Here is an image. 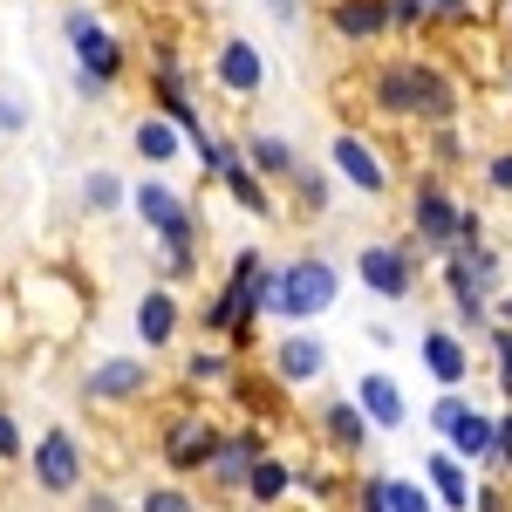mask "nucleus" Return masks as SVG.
I'll return each mask as SVG.
<instances>
[{"mask_svg": "<svg viewBox=\"0 0 512 512\" xmlns=\"http://www.w3.org/2000/svg\"><path fill=\"white\" fill-rule=\"evenodd\" d=\"M274 308V267L260 260V246H239L226 280H219V294L198 308V335H212V342H253V321Z\"/></svg>", "mask_w": 512, "mask_h": 512, "instance_id": "obj_1", "label": "nucleus"}, {"mask_svg": "<svg viewBox=\"0 0 512 512\" xmlns=\"http://www.w3.org/2000/svg\"><path fill=\"white\" fill-rule=\"evenodd\" d=\"M410 246L417 253H458L465 246V198L444 185V171H417L410 178Z\"/></svg>", "mask_w": 512, "mask_h": 512, "instance_id": "obj_2", "label": "nucleus"}, {"mask_svg": "<svg viewBox=\"0 0 512 512\" xmlns=\"http://www.w3.org/2000/svg\"><path fill=\"white\" fill-rule=\"evenodd\" d=\"M335 301H342V267H335V260L301 253V260L274 267V308H267V315H280V321H315V315H328Z\"/></svg>", "mask_w": 512, "mask_h": 512, "instance_id": "obj_3", "label": "nucleus"}, {"mask_svg": "<svg viewBox=\"0 0 512 512\" xmlns=\"http://www.w3.org/2000/svg\"><path fill=\"white\" fill-rule=\"evenodd\" d=\"M431 431L444 437V451H451L458 465H492L499 417H485L465 390H451V396H437V403H431Z\"/></svg>", "mask_w": 512, "mask_h": 512, "instance_id": "obj_4", "label": "nucleus"}, {"mask_svg": "<svg viewBox=\"0 0 512 512\" xmlns=\"http://www.w3.org/2000/svg\"><path fill=\"white\" fill-rule=\"evenodd\" d=\"M130 212L158 233V253H198V205L185 192L144 178V185H130Z\"/></svg>", "mask_w": 512, "mask_h": 512, "instance_id": "obj_5", "label": "nucleus"}, {"mask_svg": "<svg viewBox=\"0 0 512 512\" xmlns=\"http://www.w3.org/2000/svg\"><path fill=\"white\" fill-rule=\"evenodd\" d=\"M28 465H35V485L48 499H69V492H82V478H89V451H82V437L69 424H48L35 437V451H28Z\"/></svg>", "mask_w": 512, "mask_h": 512, "instance_id": "obj_6", "label": "nucleus"}, {"mask_svg": "<svg viewBox=\"0 0 512 512\" xmlns=\"http://www.w3.org/2000/svg\"><path fill=\"white\" fill-rule=\"evenodd\" d=\"M219 424L205 417V410H171L164 417V431H158V458H164V472H178V478H192L212 465V451H219Z\"/></svg>", "mask_w": 512, "mask_h": 512, "instance_id": "obj_7", "label": "nucleus"}, {"mask_svg": "<svg viewBox=\"0 0 512 512\" xmlns=\"http://www.w3.org/2000/svg\"><path fill=\"white\" fill-rule=\"evenodd\" d=\"M62 35H69V48H76V76L117 89V76H123V41L110 35L89 7H62Z\"/></svg>", "mask_w": 512, "mask_h": 512, "instance_id": "obj_8", "label": "nucleus"}, {"mask_svg": "<svg viewBox=\"0 0 512 512\" xmlns=\"http://www.w3.org/2000/svg\"><path fill=\"white\" fill-rule=\"evenodd\" d=\"M355 274H362L369 294H383V301H410L417 280H424V267H417V246H403V239H369V246L355 253Z\"/></svg>", "mask_w": 512, "mask_h": 512, "instance_id": "obj_9", "label": "nucleus"}, {"mask_svg": "<svg viewBox=\"0 0 512 512\" xmlns=\"http://www.w3.org/2000/svg\"><path fill=\"white\" fill-rule=\"evenodd\" d=\"M212 82H219L233 103H253V96L267 89V55H260L246 35H226L219 48H212Z\"/></svg>", "mask_w": 512, "mask_h": 512, "instance_id": "obj_10", "label": "nucleus"}, {"mask_svg": "<svg viewBox=\"0 0 512 512\" xmlns=\"http://www.w3.org/2000/svg\"><path fill=\"white\" fill-rule=\"evenodd\" d=\"M89 403H144L151 396V362L144 355H103L89 376H82Z\"/></svg>", "mask_w": 512, "mask_h": 512, "instance_id": "obj_11", "label": "nucleus"}, {"mask_svg": "<svg viewBox=\"0 0 512 512\" xmlns=\"http://www.w3.org/2000/svg\"><path fill=\"white\" fill-rule=\"evenodd\" d=\"M328 158H335V178H349L362 198H383V192H390V164H383V151H376L362 130H335Z\"/></svg>", "mask_w": 512, "mask_h": 512, "instance_id": "obj_12", "label": "nucleus"}, {"mask_svg": "<svg viewBox=\"0 0 512 512\" xmlns=\"http://www.w3.org/2000/svg\"><path fill=\"white\" fill-rule=\"evenodd\" d=\"M267 451H274V444H267V431H260V424H239V431H226V437H219V451H212L205 478H212L219 492H233V499H239L246 472H253V465H260Z\"/></svg>", "mask_w": 512, "mask_h": 512, "instance_id": "obj_13", "label": "nucleus"}, {"mask_svg": "<svg viewBox=\"0 0 512 512\" xmlns=\"http://www.w3.org/2000/svg\"><path fill=\"white\" fill-rule=\"evenodd\" d=\"M267 362H274V383H287V390H315L321 376H328V342L308 335V328H294V335L274 342Z\"/></svg>", "mask_w": 512, "mask_h": 512, "instance_id": "obj_14", "label": "nucleus"}, {"mask_svg": "<svg viewBox=\"0 0 512 512\" xmlns=\"http://www.w3.org/2000/svg\"><path fill=\"white\" fill-rule=\"evenodd\" d=\"M349 403L369 417V431H403L410 424V403H403V383L390 369H362V383L349 390Z\"/></svg>", "mask_w": 512, "mask_h": 512, "instance_id": "obj_15", "label": "nucleus"}, {"mask_svg": "<svg viewBox=\"0 0 512 512\" xmlns=\"http://www.w3.org/2000/svg\"><path fill=\"white\" fill-rule=\"evenodd\" d=\"M417 355H424V369H431V383H437L444 396L465 390V376H472V349H465L451 328H437V321H431V328L417 335Z\"/></svg>", "mask_w": 512, "mask_h": 512, "instance_id": "obj_16", "label": "nucleus"}, {"mask_svg": "<svg viewBox=\"0 0 512 512\" xmlns=\"http://www.w3.org/2000/svg\"><path fill=\"white\" fill-rule=\"evenodd\" d=\"M130 328H137L144 355H151V349H171V342H178V328H185L178 294H171V287H144V294H137V321H130Z\"/></svg>", "mask_w": 512, "mask_h": 512, "instance_id": "obj_17", "label": "nucleus"}, {"mask_svg": "<svg viewBox=\"0 0 512 512\" xmlns=\"http://www.w3.org/2000/svg\"><path fill=\"white\" fill-rule=\"evenodd\" d=\"M328 28L349 48H369V41L390 35V7L383 0H328Z\"/></svg>", "mask_w": 512, "mask_h": 512, "instance_id": "obj_18", "label": "nucleus"}, {"mask_svg": "<svg viewBox=\"0 0 512 512\" xmlns=\"http://www.w3.org/2000/svg\"><path fill=\"white\" fill-rule=\"evenodd\" d=\"M410 82H417V55H390V62H376V69H369V103H376L383 117L410 123Z\"/></svg>", "mask_w": 512, "mask_h": 512, "instance_id": "obj_19", "label": "nucleus"}, {"mask_svg": "<svg viewBox=\"0 0 512 512\" xmlns=\"http://www.w3.org/2000/svg\"><path fill=\"white\" fill-rule=\"evenodd\" d=\"M130 151H137L144 164H178V158H185V130L164 123L158 110H144V117L130 123Z\"/></svg>", "mask_w": 512, "mask_h": 512, "instance_id": "obj_20", "label": "nucleus"}, {"mask_svg": "<svg viewBox=\"0 0 512 512\" xmlns=\"http://www.w3.org/2000/svg\"><path fill=\"white\" fill-rule=\"evenodd\" d=\"M321 437H328V444H335V451H342V458H355V451H362V444H369V417H362V410H355L349 396H328V403H321Z\"/></svg>", "mask_w": 512, "mask_h": 512, "instance_id": "obj_21", "label": "nucleus"}, {"mask_svg": "<svg viewBox=\"0 0 512 512\" xmlns=\"http://www.w3.org/2000/svg\"><path fill=\"white\" fill-rule=\"evenodd\" d=\"M239 158L253 164V178H287V185H294V171H301V151H294L287 137H274V130H253V137L239 144Z\"/></svg>", "mask_w": 512, "mask_h": 512, "instance_id": "obj_22", "label": "nucleus"}, {"mask_svg": "<svg viewBox=\"0 0 512 512\" xmlns=\"http://www.w3.org/2000/svg\"><path fill=\"white\" fill-rule=\"evenodd\" d=\"M424 478L437 485V506L444 512H472V472H465L451 451H431V458H424Z\"/></svg>", "mask_w": 512, "mask_h": 512, "instance_id": "obj_23", "label": "nucleus"}, {"mask_svg": "<svg viewBox=\"0 0 512 512\" xmlns=\"http://www.w3.org/2000/svg\"><path fill=\"white\" fill-rule=\"evenodd\" d=\"M287 492H294V465H287V458H274V451H267V458H260L253 472H246V485H239V499H253L260 512L280 506Z\"/></svg>", "mask_w": 512, "mask_h": 512, "instance_id": "obj_24", "label": "nucleus"}, {"mask_svg": "<svg viewBox=\"0 0 512 512\" xmlns=\"http://www.w3.org/2000/svg\"><path fill=\"white\" fill-rule=\"evenodd\" d=\"M451 267L472 280L485 301H499V287H506V260H499L492 246H458V253H451Z\"/></svg>", "mask_w": 512, "mask_h": 512, "instance_id": "obj_25", "label": "nucleus"}, {"mask_svg": "<svg viewBox=\"0 0 512 512\" xmlns=\"http://www.w3.org/2000/svg\"><path fill=\"white\" fill-rule=\"evenodd\" d=\"M219 185L233 192V205H239V212H253V219H274L267 178H253V164H246V158H233V164H226V178H219Z\"/></svg>", "mask_w": 512, "mask_h": 512, "instance_id": "obj_26", "label": "nucleus"}, {"mask_svg": "<svg viewBox=\"0 0 512 512\" xmlns=\"http://www.w3.org/2000/svg\"><path fill=\"white\" fill-rule=\"evenodd\" d=\"M444 287H451V308H458V321H465V328H492V301H485V294H478L472 280L458 274V267H451V260H444Z\"/></svg>", "mask_w": 512, "mask_h": 512, "instance_id": "obj_27", "label": "nucleus"}, {"mask_svg": "<svg viewBox=\"0 0 512 512\" xmlns=\"http://www.w3.org/2000/svg\"><path fill=\"white\" fill-rule=\"evenodd\" d=\"M123 205H130V185H123L117 171H89V178H82V212H89V219L123 212Z\"/></svg>", "mask_w": 512, "mask_h": 512, "instance_id": "obj_28", "label": "nucleus"}, {"mask_svg": "<svg viewBox=\"0 0 512 512\" xmlns=\"http://www.w3.org/2000/svg\"><path fill=\"white\" fill-rule=\"evenodd\" d=\"M185 383H192V390H219V383H233V349H192V355H185Z\"/></svg>", "mask_w": 512, "mask_h": 512, "instance_id": "obj_29", "label": "nucleus"}, {"mask_svg": "<svg viewBox=\"0 0 512 512\" xmlns=\"http://www.w3.org/2000/svg\"><path fill=\"white\" fill-rule=\"evenodd\" d=\"M294 205H301L308 219H328V178H321L315 164H301V171H294Z\"/></svg>", "mask_w": 512, "mask_h": 512, "instance_id": "obj_30", "label": "nucleus"}, {"mask_svg": "<svg viewBox=\"0 0 512 512\" xmlns=\"http://www.w3.org/2000/svg\"><path fill=\"white\" fill-rule=\"evenodd\" d=\"M137 512H198V499L185 485H144L137 492Z\"/></svg>", "mask_w": 512, "mask_h": 512, "instance_id": "obj_31", "label": "nucleus"}, {"mask_svg": "<svg viewBox=\"0 0 512 512\" xmlns=\"http://www.w3.org/2000/svg\"><path fill=\"white\" fill-rule=\"evenodd\" d=\"M390 512H437V499L410 478H390Z\"/></svg>", "mask_w": 512, "mask_h": 512, "instance_id": "obj_32", "label": "nucleus"}, {"mask_svg": "<svg viewBox=\"0 0 512 512\" xmlns=\"http://www.w3.org/2000/svg\"><path fill=\"white\" fill-rule=\"evenodd\" d=\"M355 512H390V472H369L355 485Z\"/></svg>", "mask_w": 512, "mask_h": 512, "instance_id": "obj_33", "label": "nucleus"}, {"mask_svg": "<svg viewBox=\"0 0 512 512\" xmlns=\"http://www.w3.org/2000/svg\"><path fill=\"white\" fill-rule=\"evenodd\" d=\"M28 123H35V110H28V103H21L14 89H0V137H21Z\"/></svg>", "mask_w": 512, "mask_h": 512, "instance_id": "obj_34", "label": "nucleus"}, {"mask_svg": "<svg viewBox=\"0 0 512 512\" xmlns=\"http://www.w3.org/2000/svg\"><path fill=\"white\" fill-rule=\"evenodd\" d=\"M21 458H28V437H21V424L0 410V465H21Z\"/></svg>", "mask_w": 512, "mask_h": 512, "instance_id": "obj_35", "label": "nucleus"}, {"mask_svg": "<svg viewBox=\"0 0 512 512\" xmlns=\"http://www.w3.org/2000/svg\"><path fill=\"white\" fill-rule=\"evenodd\" d=\"M492 362H499V390L512 396V328H506V321L492 328Z\"/></svg>", "mask_w": 512, "mask_h": 512, "instance_id": "obj_36", "label": "nucleus"}, {"mask_svg": "<svg viewBox=\"0 0 512 512\" xmlns=\"http://www.w3.org/2000/svg\"><path fill=\"white\" fill-rule=\"evenodd\" d=\"M390 7V28H417V21H431V0H383Z\"/></svg>", "mask_w": 512, "mask_h": 512, "instance_id": "obj_37", "label": "nucleus"}, {"mask_svg": "<svg viewBox=\"0 0 512 512\" xmlns=\"http://www.w3.org/2000/svg\"><path fill=\"white\" fill-rule=\"evenodd\" d=\"M485 185H492V192H512V151H492V158H485Z\"/></svg>", "mask_w": 512, "mask_h": 512, "instance_id": "obj_38", "label": "nucleus"}, {"mask_svg": "<svg viewBox=\"0 0 512 512\" xmlns=\"http://www.w3.org/2000/svg\"><path fill=\"white\" fill-rule=\"evenodd\" d=\"M492 465H499V472H512V410L499 417V444H492Z\"/></svg>", "mask_w": 512, "mask_h": 512, "instance_id": "obj_39", "label": "nucleus"}, {"mask_svg": "<svg viewBox=\"0 0 512 512\" xmlns=\"http://www.w3.org/2000/svg\"><path fill=\"white\" fill-rule=\"evenodd\" d=\"M472 512H506V492L499 485H472Z\"/></svg>", "mask_w": 512, "mask_h": 512, "instance_id": "obj_40", "label": "nucleus"}, {"mask_svg": "<svg viewBox=\"0 0 512 512\" xmlns=\"http://www.w3.org/2000/svg\"><path fill=\"white\" fill-rule=\"evenodd\" d=\"M472 7H478V0H431L437 21H472Z\"/></svg>", "mask_w": 512, "mask_h": 512, "instance_id": "obj_41", "label": "nucleus"}, {"mask_svg": "<svg viewBox=\"0 0 512 512\" xmlns=\"http://www.w3.org/2000/svg\"><path fill=\"white\" fill-rule=\"evenodd\" d=\"M267 14H274L280 28H301V0H267Z\"/></svg>", "mask_w": 512, "mask_h": 512, "instance_id": "obj_42", "label": "nucleus"}, {"mask_svg": "<svg viewBox=\"0 0 512 512\" xmlns=\"http://www.w3.org/2000/svg\"><path fill=\"white\" fill-rule=\"evenodd\" d=\"M82 512H123V506L110 499V492H89V499H82Z\"/></svg>", "mask_w": 512, "mask_h": 512, "instance_id": "obj_43", "label": "nucleus"}, {"mask_svg": "<svg viewBox=\"0 0 512 512\" xmlns=\"http://www.w3.org/2000/svg\"><path fill=\"white\" fill-rule=\"evenodd\" d=\"M492 315H499V321L512 328V294H499V301H492ZM499 321H492V328H499Z\"/></svg>", "mask_w": 512, "mask_h": 512, "instance_id": "obj_44", "label": "nucleus"}]
</instances>
